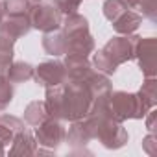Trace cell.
<instances>
[{
    "label": "cell",
    "instance_id": "1",
    "mask_svg": "<svg viewBox=\"0 0 157 157\" xmlns=\"http://www.w3.org/2000/svg\"><path fill=\"white\" fill-rule=\"evenodd\" d=\"M93 93L83 82L65 80L59 85L46 89V111L59 120H80L85 118L93 105Z\"/></svg>",
    "mask_w": 157,
    "mask_h": 157
},
{
    "label": "cell",
    "instance_id": "2",
    "mask_svg": "<svg viewBox=\"0 0 157 157\" xmlns=\"http://www.w3.org/2000/svg\"><path fill=\"white\" fill-rule=\"evenodd\" d=\"M137 35H117L113 37L111 41H107V44L98 50L93 57V67L105 74V76H111L115 74L117 67L133 59V54H135V43H137Z\"/></svg>",
    "mask_w": 157,
    "mask_h": 157
},
{
    "label": "cell",
    "instance_id": "3",
    "mask_svg": "<svg viewBox=\"0 0 157 157\" xmlns=\"http://www.w3.org/2000/svg\"><path fill=\"white\" fill-rule=\"evenodd\" d=\"M109 111L113 118L124 122L128 118H142L150 111V107L139 98V94H131L126 91H117L109 94Z\"/></svg>",
    "mask_w": 157,
    "mask_h": 157
},
{
    "label": "cell",
    "instance_id": "4",
    "mask_svg": "<svg viewBox=\"0 0 157 157\" xmlns=\"http://www.w3.org/2000/svg\"><path fill=\"white\" fill-rule=\"evenodd\" d=\"M35 140H37V153H52L57 146L65 140L67 129L59 118L48 117L41 126L35 128Z\"/></svg>",
    "mask_w": 157,
    "mask_h": 157
},
{
    "label": "cell",
    "instance_id": "5",
    "mask_svg": "<svg viewBox=\"0 0 157 157\" xmlns=\"http://www.w3.org/2000/svg\"><path fill=\"white\" fill-rule=\"evenodd\" d=\"M28 19H30L32 28L48 33V32H54L61 26L63 13L54 6V2L43 0V2L32 6V10L28 11Z\"/></svg>",
    "mask_w": 157,
    "mask_h": 157
},
{
    "label": "cell",
    "instance_id": "6",
    "mask_svg": "<svg viewBox=\"0 0 157 157\" xmlns=\"http://www.w3.org/2000/svg\"><path fill=\"white\" fill-rule=\"evenodd\" d=\"M157 41L153 37H139L137 43H135V54H133V59L139 61V67L142 70V74L146 78H155V72H157Z\"/></svg>",
    "mask_w": 157,
    "mask_h": 157
},
{
    "label": "cell",
    "instance_id": "7",
    "mask_svg": "<svg viewBox=\"0 0 157 157\" xmlns=\"http://www.w3.org/2000/svg\"><path fill=\"white\" fill-rule=\"evenodd\" d=\"M33 78L39 85H43L46 89L59 85L67 80L65 65H63V61H44L33 70Z\"/></svg>",
    "mask_w": 157,
    "mask_h": 157
},
{
    "label": "cell",
    "instance_id": "8",
    "mask_svg": "<svg viewBox=\"0 0 157 157\" xmlns=\"http://www.w3.org/2000/svg\"><path fill=\"white\" fill-rule=\"evenodd\" d=\"M10 155H35L37 153V140L33 131L24 126L11 140V148L8 151Z\"/></svg>",
    "mask_w": 157,
    "mask_h": 157
},
{
    "label": "cell",
    "instance_id": "9",
    "mask_svg": "<svg viewBox=\"0 0 157 157\" xmlns=\"http://www.w3.org/2000/svg\"><path fill=\"white\" fill-rule=\"evenodd\" d=\"M30 30H32V24L28 15H6L4 21L0 22V33L11 37L13 41L26 35Z\"/></svg>",
    "mask_w": 157,
    "mask_h": 157
},
{
    "label": "cell",
    "instance_id": "10",
    "mask_svg": "<svg viewBox=\"0 0 157 157\" xmlns=\"http://www.w3.org/2000/svg\"><path fill=\"white\" fill-rule=\"evenodd\" d=\"M65 140L72 146V148H83L87 146L91 140H93V135H91V129H89V124L85 118H80V120H72L68 131H67V137Z\"/></svg>",
    "mask_w": 157,
    "mask_h": 157
},
{
    "label": "cell",
    "instance_id": "11",
    "mask_svg": "<svg viewBox=\"0 0 157 157\" xmlns=\"http://www.w3.org/2000/svg\"><path fill=\"white\" fill-rule=\"evenodd\" d=\"M113 28H115V32L117 33H120V35H129V33H133L140 24H142V15H139L137 11H133V10H126L118 19H115L113 22Z\"/></svg>",
    "mask_w": 157,
    "mask_h": 157
},
{
    "label": "cell",
    "instance_id": "12",
    "mask_svg": "<svg viewBox=\"0 0 157 157\" xmlns=\"http://www.w3.org/2000/svg\"><path fill=\"white\" fill-rule=\"evenodd\" d=\"M26 124L17 118V117H11V115H2L0 117V144L2 146H8L11 144L13 137L24 128Z\"/></svg>",
    "mask_w": 157,
    "mask_h": 157
},
{
    "label": "cell",
    "instance_id": "13",
    "mask_svg": "<svg viewBox=\"0 0 157 157\" xmlns=\"http://www.w3.org/2000/svg\"><path fill=\"white\" fill-rule=\"evenodd\" d=\"M48 117H50V115H48V111H46V104H44V102H39V100L28 104V107L24 109V122H26L28 126H32V128L41 126Z\"/></svg>",
    "mask_w": 157,
    "mask_h": 157
},
{
    "label": "cell",
    "instance_id": "14",
    "mask_svg": "<svg viewBox=\"0 0 157 157\" xmlns=\"http://www.w3.org/2000/svg\"><path fill=\"white\" fill-rule=\"evenodd\" d=\"M13 44L15 41L4 33H0V76H8L13 63Z\"/></svg>",
    "mask_w": 157,
    "mask_h": 157
},
{
    "label": "cell",
    "instance_id": "15",
    "mask_svg": "<svg viewBox=\"0 0 157 157\" xmlns=\"http://www.w3.org/2000/svg\"><path fill=\"white\" fill-rule=\"evenodd\" d=\"M33 67L30 63H24V61H17V63H11L10 67V72H8V80L11 83H21V82H28L33 78Z\"/></svg>",
    "mask_w": 157,
    "mask_h": 157
},
{
    "label": "cell",
    "instance_id": "16",
    "mask_svg": "<svg viewBox=\"0 0 157 157\" xmlns=\"http://www.w3.org/2000/svg\"><path fill=\"white\" fill-rule=\"evenodd\" d=\"M43 48H44L46 54H50V56H63V54H65L63 37H61L59 28L54 30V32L44 33V37H43Z\"/></svg>",
    "mask_w": 157,
    "mask_h": 157
},
{
    "label": "cell",
    "instance_id": "17",
    "mask_svg": "<svg viewBox=\"0 0 157 157\" xmlns=\"http://www.w3.org/2000/svg\"><path fill=\"white\" fill-rule=\"evenodd\" d=\"M126 6L133 11H137L139 15L150 19V21H155L157 17V10H155V0H124Z\"/></svg>",
    "mask_w": 157,
    "mask_h": 157
},
{
    "label": "cell",
    "instance_id": "18",
    "mask_svg": "<svg viewBox=\"0 0 157 157\" xmlns=\"http://www.w3.org/2000/svg\"><path fill=\"white\" fill-rule=\"evenodd\" d=\"M137 94L150 109H153L157 104V82H155V78H146V82L142 83V87Z\"/></svg>",
    "mask_w": 157,
    "mask_h": 157
},
{
    "label": "cell",
    "instance_id": "19",
    "mask_svg": "<svg viewBox=\"0 0 157 157\" xmlns=\"http://www.w3.org/2000/svg\"><path fill=\"white\" fill-rule=\"evenodd\" d=\"M126 10H129V8L126 6L124 0H105V2H104V17L109 22H113L115 19H118Z\"/></svg>",
    "mask_w": 157,
    "mask_h": 157
},
{
    "label": "cell",
    "instance_id": "20",
    "mask_svg": "<svg viewBox=\"0 0 157 157\" xmlns=\"http://www.w3.org/2000/svg\"><path fill=\"white\" fill-rule=\"evenodd\" d=\"M11 100H13V83L8 78L0 76V111H6Z\"/></svg>",
    "mask_w": 157,
    "mask_h": 157
},
{
    "label": "cell",
    "instance_id": "21",
    "mask_svg": "<svg viewBox=\"0 0 157 157\" xmlns=\"http://www.w3.org/2000/svg\"><path fill=\"white\" fill-rule=\"evenodd\" d=\"M8 15H28L32 10L30 0H4Z\"/></svg>",
    "mask_w": 157,
    "mask_h": 157
},
{
    "label": "cell",
    "instance_id": "22",
    "mask_svg": "<svg viewBox=\"0 0 157 157\" xmlns=\"http://www.w3.org/2000/svg\"><path fill=\"white\" fill-rule=\"evenodd\" d=\"M52 2L63 15H68V13H76V10L80 8L83 0H52Z\"/></svg>",
    "mask_w": 157,
    "mask_h": 157
},
{
    "label": "cell",
    "instance_id": "23",
    "mask_svg": "<svg viewBox=\"0 0 157 157\" xmlns=\"http://www.w3.org/2000/svg\"><path fill=\"white\" fill-rule=\"evenodd\" d=\"M157 137H155V133H148V137L142 140V148H144V151L146 153H150V155H155V146H157Z\"/></svg>",
    "mask_w": 157,
    "mask_h": 157
},
{
    "label": "cell",
    "instance_id": "24",
    "mask_svg": "<svg viewBox=\"0 0 157 157\" xmlns=\"http://www.w3.org/2000/svg\"><path fill=\"white\" fill-rule=\"evenodd\" d=\"M146 115H148L146 128H148V131H150V133H155V111H153V109H150Z\"/></svg>",
    "mask_w": 157,
    "mask_h": 157
},
{
    "label": "cell",
    "instance_id": "25",
    "mask_svg": "<svg viewBox=\"0 0 157 157\" xmlns=\"http://www.w3.org/2000/svg\"><path fill=\"white\" fill-rule=\"evenodd\" d=\"M6 15H8V11H6V2H4V0H0V22L4 21Z\"/></svg>",
    "mask_w": 157,
    "mask_h": 157
}]
</instances>
